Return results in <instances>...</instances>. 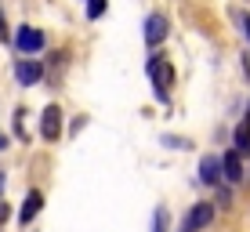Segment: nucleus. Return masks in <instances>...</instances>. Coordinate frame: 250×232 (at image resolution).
I'll return each instance as SVG.
<instances>
[{
  "instance_id": "nucleus-1",
  "label": "nucleus",
  "mask_w": 250,
  "mask_h": 232,
  "mask_svg": "<svg viewBox=\"0 0 250 232\" xmlns=\"http://www.w3.org/2000/svg\"><path fill=\"white\" fill-rule=\"evenodd\" d=\"M149 76H152V87H156V102H170V84H174V69L163 55L149 58Z\"/></svg>"
},
{
  "instance_id": "nucleus-18",
  "label": "nucleus",
  "mask_w": 250,
  "mask_h": 232,
  "mask_svg": "<svg viewBox=\"0 0 250 232\" xmlns=\"http://www.w3.org/2000/svg\"><path fill=\"white\" fill-rule=\"evenodd\" d=\"M0 149H7V138H4V134H0Z\"/></svg>"
},
{
  "instance_id": "nucleus-3",
  "label": "nucleus",
  "mask_w": 250,
  "mask_h": 232,
  "mask_svg": "<svg viewBox=\"0 0 250 232\" xmlns=\"http://www.w3.org/2000/svg\"><path fill=\"white\" fill-rule=\"evenodd\" d=\"M15 47H19L22 55H33V51L44 47V33H40L37 25H22L19 37H15Z\"/></svg>"
},
{
  "instance_id": "nucleus-5",
  "label": "nucleus",
  "mask_w": 250,
  "mask_h": 232,
  "mask_svg": "<svg viewBox=\"0 0 250 232\" xmlns=\"http://www.w3.org/2000/svg\"><path fill=\"white\" fill-rule=\"evenodd\" d=\"M163 40H167V19H163V15H149V19H145V44L160 47Z\"/></svg>"
},
{
  "instance_id": "nucleus-4",
  "label": "nucleus",
  "mask_w": 250,
  "mask_h": 232,
  "mask_svg": "<svg viewBox=\"0 0 250 232\" xmlns=\"http://www.w3.org/2000/svg\"><path fill=\"white\" fill-rule=\"evenodd\" d=\"M40 134H44V142H58V134H62V109H58V105H47L44 109Z\"/></svg>"
},
{
  "instance_id": "nucleus-9",
  "label": "nucleus",
  "mask_w": 250,
  "mask_h": 232,
  "mask_svg": "<svg viewBox=\"0 0 250 232\" xmlns=\"http://www.w3.org/2000/svg\"><path fill=\"white\" fill-rule=\"evenodd\" d=\"M221 174H225L229 182H239V178H243V163H239V152H229V156L221 160Z\"/></svg>"
},
{
  "instance_id": "nucleus-14",
  "label": "nucleus",
  "mask_w": 250,
  "mask_h": 232,
  "mask_svg": "<svg viewBox=\"0 0 250 232\" xmlns=\"http://www.w3.org/2000/svg\"><path fill=\"white\" fill-rule=\"evenodd\" d=\"M0 40H7V25H4V15H0Z\"/></svg>"
},
{
  "instance_id": "nucleus-8",
  "label": "nucleus",
  "mask_w": 250,
  "mask_h": 232,
  "mask_svg": "<svg viewBox=\"0 0 250 232\" xmlns=\"http://www.w3.org/2000/svg\"><path fill=\"white\" fill-rule=\"evenodd\" d=\"M15 76H19V84H37L40 76H44V69H40L37 62H19L15 65Z\"/></svg>"
},
{
  "instance_id": "nucleus-11",
  "label": "nucleus",
  "mask_w": 250,
  "mask_h": 232,
  "mask_svg": "<svg viewBox=\"0 0 250 232\" xmlns=\"http://www.w3.org/2000/svg\"><path fill=\"white\" fill-rule=\"evenodd\" d=\"M152 232H167V207H156V214H152Z\"/></svg>"
},
{
  "instance_id": "nucleus-19",
  "label": "nucleus",
  "mask_w": 250,
  "mask_h": 232,
  "mask_svg": "<svg viewBox=\"0 0 250 232\" xmlns=\"http://www.w3.org/2000/svg\"><path fill=\"white\" fill-rule=\"evenodd\" d=\"M243 124H250V105H247V120H243Z\"/></svg>"
},
{
  "instance_id": "nucleus-13",
  "label": "nucleus",
  "mask_w": 250,
  "mask_h": 232,
  "mask_svg": "<svg viewBox=\"0 0 250 232\" xmlns=\"http://www.w3.org/2000/svg\"><path fill=\"white\" fill-rule=\"evenodd\" d=\"M102 11H105V0H91V4H87V15H91V19H98Z\"/></svg>"
},
{
  "instance_id": "nucleus-17",
  "label": "nucleus",
  "mask_w": 250,
  "mask_h": 232,
  "mask_svg": "<svg viewBox=\"0 0 250 232\" xmlns=\"http://www.w3.org/2000/svg\"><path fill=\"white\" fill-rule=\"evenodd\" d=\"M4 182H7V174H4V170H0V192H4Z\"/></svg>"
},
{
  "instance_id": "nucleus-6",
  "label": "nucleus",
  "mask_w": 250,
  "mask_h": 232,
  "mask_svg": "<svg viewBox=\"0 0 250 232\" xmlns=\"http://www.w3.org/2000/svg\"><path fill=\"white\" fill-rule=\"evenodd\" d=\"M40 207H44V192H40V189H33V192L25 196L22 211H19V221H22V225H29V221L40 214Z\"/></svg>"
},
{
  "instance_id": "nucleus-7",
  "label": "nucleus",
  "mask_w": 250,
  "mask_h": 232,
  "mask_svg": "<svg viewBox=\"0 0 250 232\" xmlns=\"http://www.w3.org/2000/svg\"><path fill=\"white\" fill-rule=\"evenodd\" d=\"M221 178H225V174H221V160H218V156H203V160H200V182L218 185Z\"/></svg>"
},
{
  "instance_id": "nucleus-15",
  "label": "nucleus",
  "mask_w": 250,
  "mask_h": 232,
  "mask_svg": "<svg viewBox=\"0 0 250 232\" xmlns=\"http://www.w3.org/2000/svg\"><path fill=\"white\" fill-rule=\"evenodd\" d=\"M7 221V203H0V225Z\"/></svg>"
},
{
  "instance_id": "nucleus-12",
  "label": "nucleus",
  "mask_w": 250,
  "mask_h": 232,
  "mask_svg": "<svg viewBox=\"0 0 250 232\" xmlns=\"http://www.w3.org/2000/svg\"><path fill=\"white\" fill-rule=\"evenodd\" d=\"M15 134H19V138H25V109H19V113H15Z\"/></svg>"
},
{
  "instance_id": "nucleus-2",
  "label": "nucleus",
  "mask_w": 250,
  "mask_h": 232,
  "mask_svg": "<svg viewBox=\"0 0 250 232\" xmlns=\"http://www.w3.org/2000/svg\"><path fill=\"white\" fill-rule=\"evenodd\" d=\"M210 218H214V207H210V203H196V207L185 214L182 232H200V229H207V225H210Z\"/></svg>"
},
{
  "instance_id": "nucleus-10",
  "label": "nucleus",
  "mask_w": 250,
  "mask_h": 232,
  "mask_svg": "<svg viewBox=\"0 0 250 232\" xmlns=\"http://www.w3.org/2000/svg\"><path fill=\"white\" fill-rule=\"evenodd\" d=\"M250 149V124H239L236 127V152H247Z\"/></svg>"
},
{
  "instance_id": "nucleus-16",
  "label": "nucleus",
  "mask_w": 250,
  "mask_h": 232,
  "mask_svg": "<svg viewBox=\"0 0 250 232\" xmlns=\"http://www.w3.org/2000/svg\"><path fill=\"white\" fill-rule=\"evenodd\" d=\"M243 25H247V37H250V15H243Z\"/></svg>"
}]
</instances>
